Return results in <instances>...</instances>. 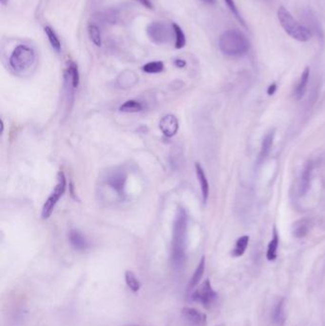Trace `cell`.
Listing matches in <instances>:
<instances>
[{
    "label": "cell",
    "mask_w": 325,
    "mask_h": 326,
    "mask_svg": "<svg viewBox=\"0 0 325 326\" xmlns=\"http://www.w3.org/2000/svg\"><path fill=\"white\" fill-rule=\"evenodd\" d=\"M188 237V214L183 207H178L175 214L172 241V263L180 269L186 261V247Z\"/></svg>",
    "instance_id": "1"
},
{
    "label": "cell",
    "mask_w": 325,
    "mask_h": 326,
    "mask_svg": "<svg viewBox=\"0 0 325 326\" xmlns=\"http://www.w3.org/2000/svg\"><path fill=\"white\" fill-rule=\"evenodd\" d=\"M220 51L229 57H242L250 49L247 36L237 29L227 30L220 35L218 40Z\"/></svg>",
    "instance_id": "2"
},
{
    "label": "cell",
    "mask_w": 325,
    "mask_h": 326,
    "mask_svg": "<svg viewBox=\"0 0 325 326\" xmlns=\"http://www.w3.org/2000/svg\"><path fill=\"white\" fill-rule=\"evenodd\" d=\"M276 15L284 31L292 38L300 42H307L311 39V30L305 26L301 25L287 9L284 8V6L280 7L277 9Z\"/></svg>",
    "instance_id": "3"
},
{
    "label": "cell",
    "mask_w": 325,
    "mask_h": 326,
    "mask_svg": "<svg viewBox=\"0 0 325 326\" xmlns=\"http://www.w3.org/2000/svg\"><path fill=\"white\" fill-rule=\"evenodd\" d=\"M35 60V53L34 51L26 45H18L13 51L9 62L11 67L16 72L22 73L33 66Z\"/></svg>",
    "instance_id": "4"
},
{
    "label": "cell",
    "mask_w": 325,
    "mask_h": 326,
    "mask_svg": "<svg viewBox=\"0 0 325 326\" xmlns=\"http://www.w3.org/2000/svg\"><path fill=\"white\" fill-rule=\"evenodd\" d=\"M66 176L62 171H60L58 175V183L42 207L41 217L43 219H47L51 217L60 198L66 191Z\"/></svg>",
    "instance_id": "5"
},
{
    "label": "cell",
    "mask_w": 325,
    "mask_h": 326,
    "mask_svg": "<svg viewBox=\"0 0 325 326\" xmlns=\"http://www.w3.org/2000/svg\"><path fill=\"white\" fill-rule=\"evenodd\" d=\"M147 35L151 41L156 44H167L173 40L175 37V32L170 26L164 22H152L147 27Z\"/></svg>",
    "instance_id": "6"
},
{
    "label": "cell",
    "mask_w": 325,
    "mask_h": 326,
    "mask_svg": "<svg viewBox=\"0 0 325 326\" xmlns=\"http://www.w3.org/2000/svg\"><path fill=\"white\" fill-rule=\"evenodd\" d=\"M217 298V293L213 289L209 278L205 280L192 294L193 301L200 302L204 307H209Z\"/></svg>",
    "instance_id": "7"
},
{
    "label": "cell",
    "mask_w": 325,
    "mask_h": 326,
    "mask_svg": "<svg viewBox=\"0 0 325 326\" xmlns=\"http://www.w3.org/2000/svg\"><path fill=\"white\" fill-rule=\"evenodd\" d=\"M179 123L174 115H166L159 121V129L167 137H173L178 131Z\"/></svg>",
    "instance_id": "8"
},
{
    "label": "cell",
    "mask_w": 325,
    "mask_h": 326,
    "mask_svg": "<svg viewBox=\"0 0 325 326\" xmlns=\"http://www.w3.org/2000/svg\"><path fill=\"white\" fill-rule=\"evenodd\" d=\"M182 318L195 326H204L206 324L207 317L205 314L200 312V310L193 307H184L181 310Z\"/></svg>",
    "instance_id": "9"
},
{
    "label": "cell",
    "mask_w": 325,
    "mask_h": 326,
    "mask_svg": "<svg viewBox=\"0 0 325 326\" xmlns=\"http://www.w3.org/2000/svg\"><path fill=\"white\" fill-rule=\"evenodd\" d=\"M126 180L127 175L124 172H115L109 176L107 183L117 193L118 196L122 197L125 193Z\"/></svg>",
    "instance_id": "10"
},
{
    "label": "cell",
    "mask_w": 325,
    "mask_h": 326,
    "mask_svg": "<svg viewBox=\"0 0 325 326\" xmlns=\"http://www.w3.org/2000/svg\"><path fill=\"white\" fill-rule=\"evenodd\" d=\"M69 241L75 250H78V251H85L90 247V244L87 241V239L84 237L83 234H81L77 230L70 231Z\"/></svg>",
    "instance_id": "11"
},
{
    "label": "cell",
    "mask_w": 325,
    "mask_h": 326,
    "mask_svg": "<svg viewBox=\"0 0 325 326\" xmlns=\"http://www.w3.org/2000/svg\"><path fill=\"white\" fill-rule=\"evenodd\" d=\"M196 174H197L198 180L200 182L202 200H203L204 203H206L208 201L209 183L206 175L204 173V170H203V168L201 167L200 163H196Z\"/></svg>",
    "instance_id": "12"
},
{
    "label": "cell",
    "mask_w": 325,
    "mask_h": 326,
    "mask_svg": "<svg viewBox=\"0 0 325 326\" xmlns=\"http://www.w3.org/2000/svg\"><path fill=\"white\" fill-rule=\"evenodd\" d=\"M312 226L311 219L301 218L293 224V234L297 239H302L306 237L310 232Z\"/></svg>",
    "instance_id": "13"
},
{
    "label": "cell",
    "mask_w": 325,
    "mask_h": 326,
    "mask_svg": "<svg viewBox=\"0 0 325 326\" xmlns=\"http://www.w3.org/2000/svg\"><path fill=\"white\" fill-rule=\"evenodd\" d=\"M274 137H275V132L274 131H271L263 138L262 143H261V149H260V152H259V159H258V163L259 164L263 163V161L269 156L270 151H271V148H272V145H273V143H274Z\"/></svg>",
    "instance_id": "14"
},
{
    "label": "cell",
    "mask_w": 325,
    "mask_h": 326,
    "mask_svg": "<svg viewBox=\"0 0 325 326\" xmlns=\"http://www.w3.org/2000/svg\"><path fill=\"white\" fill-rule=\"evenodd\" d=\"M309 76H310V68L306 67L304 71L302 72L301 76H300V81L296 87L295 90V97L297 101H300L307 90V85H308Z\"/></svg>",
    "instance_id": "15"
},
{
    "label": "cell",
    "mask_w": 325,
    "mask_h": 326,
    "mask_svg": "<svg viewBox=\"0 0 325 326\" xmlns=\"http://www.w3.org/2000/svg\"><path fill=\"white\" fill-rule=\"evenodd\" d=\"M312 170L313 165L312 162H307L305 167L303 169L302 175H301V182H300V193L302 195H305L309 190L310 187V181H311V176H312Z\"/></svg>",
    "instance_id": "16"
},
{
    "label": "cell",
    "mask_w": 325,
    "mask_h": 326,
    "mask_svg": "<svg viewBox=\"0 0 325 326\" xmlns=\"http://www.w3.org/2000/svg\"><path fill=\"white\" fill-rule=\"evenodd\" d=\"M204 271H205V257H202L200 259V261L199 262L197 268H196L194 274H193L191 280H190V283H189V288L190 289L195 288L197 285L200 284V280L202 278L203 274H204Z\"/></svg>",
    "instance_id": "17"
},
{
    "label": "cell",
    "mask_w": 325,
    "mask_h": 326,
    "mask_svg": "<svg viewBox=\"0 0 325 326\" xmlns=\"http://www.w3.org/2000/svg\"><path fill=\"white\" fill-rule=\"evenodd\" d=\"M278 234L276 232L275 227L273 229V238L271 240V242L268 244V248H267L266 258L269 261H273L276 259V252H277V247H278Z\"/></svg>",
    "instance_id": "18"
},
{
    "label": "cell",
    "mask_w": 325,
    "mask_h": 326,
    "mask_svg": "<svg viewBox=\"0 0 325 326\" xmlns=\"http://www.w3.org/2000/svg\"><path fill=\"white\" fill-rule=\"evenodd\" d=\"M143 110V106L140 101H134V100H130L126 101L120 107L119 111L122 113H127V114H132V113H138L142 112Z\"/></svg>",
    "instance_id": "19"
},
{
    "label": "cell",
    "mask_w": 325,
    "mask_h": 326,
    "mask_svg": "<svg viewBox=\"0 0 325 326\" xmlns=\"http://www.w3.org/2000/svg\"><path fill=\"white\" fill-rule=\"evenodd\" d=\"M273 320L277 325H283L285 321V312H284V300L282 299L275 304L273 312Z\"/></svg>",
    "instance_id": "20"
},
{
    "label": "cell",
    "mask_w": 325,
    "mask_h": 326,
    "mask_svg": "<svg viewBox=\"0 0 325 326\" xmlns=\"http://www.w3.org/2000/svg\"><path fill=\"white\" fill-rule=\"evenodd\" d=\"M248 243H249V236H242V237H241L237 241L235 249L232 252L233 257H236V258L242 257L245 250H246L247 246H248Z\"/></svg>",
    "instance_id": "21"
},
{
    "label": "cell",
    "mask_w": 325,
    "mask_h": 326,
    "mask_svg": "<svg viewBox=\"0 0 325 326\" xmlns=\"http://www.w3.org/2000/svg\"><path fill=\"white\" fill-rule=\"evenodd\" d=\"M66 72L71 77L72 87L73 88H77L78 84H79V72H78L77 65L75 64V62L70 61L68 63V69H67Z\"/></svg>",
    "instance_id": "22"
},
{
    "label": "cell",
    "mask_w": 325,
    "mask_h": 326,
    "mask_svg": "<svg viewBox=\"0 0 325 326\" xmlns=\"http://www.w3.org/2000/svg\"><path fill=\"white\" fill-rule=\"evenodd\" d=\"M125 282L127 286L133 291V292H137L141 289V282L138 278L134 275V273L132 271H126L125 272Z\"/></svg>",
    "instance_id": "23"
},
{
    "label": "cell",
    "mask_w": 325,
    "mask_h": 326,
    "mask_svg": "<svg viewBox=\"0 0 325 326\" xmlns=\"http://www.w3.org/2000/svg\"><path fill=\"white\" fill-rule=\"evenodd\" d=\"M44 31H45V34H46L48 39H49V41H50L53 49L56 51V52L59 53L60 50H61V43H60V40H59L58 35L55 33V31L51 27H49V26L45 27L44 28Z\"/></svg>",
    "instance_id": "24"
},
{
    "label": "cell",
    "mask_w": 325,
    "mask_h": 326,
    "mask_svg": "<svg viewBox=\"0 0 325 326\" xmlns=\"http://www.w3.org/2000/svg\"><path fill=\"white\" fill-rule=\"evenodd\" d=\"M142 70L147 74H159L164 70V64L162 61H152L146 63Z\"/></svg>",
    "instance_id": "25"
},
{
    "label": "cell",
    "mask_w": 325,
    "mask_h": 326,
    "mask_svg": "<svg viewBox=\"0 0 325 326\" xmlns=\"http://www.w3.org/2000/svg\"><path fill=\"white\" fill-rule=\"evenodd\" d=\"M172 26H173V29H174V32H175V48L176 49H181V48H183L185 44H186L185 34H184L182 29L177 24L173 23Z\"/></svg>",
    "instance_id": "26"
},
{
    "label": "cell",
    "mask_w": 325,
    "mask_h": 326,
    "mask_svg": "<svg viewBox=\"0 0 325 326\" xmlns=\"http://www.w3.org/2000/svg\"><path fill=\"white\" fill-rule=\"evenodd\" d=\"M88 32H89V35H90V38H91L92 43L98 47L101 46L102 40H101V33H100V28L95 24H90L88 27Z\"/></svg>",
    "instance_id": "27"
},
{
    "label": "cell",
    "mask_w": 325,
    "mask_h": 326,
    "mask_svg": "<svg viewBox=\"0 0 325 326\" xmlns=\"http://www.w3.org/2000/svg\"><path fill=\"white\" fill-rule=\"evenodd\" d=\"M224 1H225L227 7H228L229 10H230V12L233 14L234 17H236V18L240 21V23H241L244 28H247V25H246V23H245L244 19L242 18V15H241V13H240L239 9L237 7V5H236L235 1H234V0H224Z\"/></svg>",
    "instance_id": "28"
},
{
    "label": "cell",
    "mask_w": 325,
    "mask_h": 326,
    "mask_svg": "<svg viewBox=\"0 0 325 326\" xmlns=\"http://www.w3.org/2000/svg\"><path fill=\"white\" fill-rule=\"evenodd\" d=\"M276 89H277L276 84H271V85L268 87V89H267V94H268V96H273V95L275 94V91H276Z\"/></svg>",
    "instance_id": "29"
},
{
    "label": "cell",
    "mask_w": 325,
    "mask_h": 326,
    "mask_svg": "<svg viewBox=\"0 0 325 326\" xmlns=\"http://www.w3.org/2000/svg\"><path fill=\"white\" fill-rule=\"evenodd\" d=\"M136 1H138L141 4H142L146 8L153 9V5H152L150 0H136Z\"/></svg>",
    "instance_id": "30"
},
{
    "label": "cell",
    "mask_w": 325,
    "mask_h": 326,
    "mask_svg": "<svg viewBox=\"0 0 325 326\" xmlns=\"http://www.w3.org/2000/svg\"><path fill=\"white\" fill-rule=\"evenodd\" d=\"M175 64L178 68H183L186 65V62L182 59H175Z\"/></svg>",
    "instance_id": "31"
},
{
    "label": "cell",
    "mask_w": 325,
    "mask_h": 326,
    "mask_svg": "<svg viewBox=\"0 0 325 326\" xmlns=\"http://www.w3.org/2000/svg\"><path fill=\"white\" fill-rule=\"evenodd\" d=\"M204 3H206V4H209V5H214L215 3H216V1L217 0H202Z\"/></svg>",
    "instance_id": "32"
},
{
    "label": "cell",
    "mask_w": 325,
    "mask_h": 326,
    "mask_svg": "<svg viewBox=\"0 0 325 326\" xmlns=\"http://www.w3.org/2000/svg\"><path fill=\"white\" fill-rule=\"evenodd\" d=\"M0 126H1V130H0V134H3V131H4V123H3V120H2V119L0 120Z\"/></svg>",
    "instance_id": "33"
},
{
    "label": "cell",
    "mask_w": 325,
    "mask_h": 326,
    "mask_svg": "<svg viewBox=\"0 0 325 326\" xmlns=\"http://www.w3.org/2000/svg\"><path fill=\"white\" fill-rule=\"evenodd\" d=\"M0 1H1V4L2 5H6V3H7L8 0H0Z\"/></svg>",
    "instance_id": "34"
},
{
    "label": "cell",
    "mask_w": 325,
    "mask_h": 326,
    "mask_svg": "<svg viewBox=\"0 0 325 326\" xmlns=\"http://www.w3.org/2000/svg\"><path fill=\"white\" fill-rule=\"evenodd\" d=\"M133 326H138V325H133Z\"/></svg>",
    "instance_id": "35"
}]
</instances>
